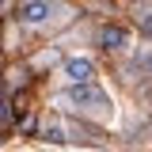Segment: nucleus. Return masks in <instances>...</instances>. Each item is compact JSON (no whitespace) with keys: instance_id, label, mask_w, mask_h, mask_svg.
<instances>
[{"instance_id":"nucleus-1","label":"nucleus","mask_w":152,"mask_h":152,"mask_svg":"<svg viewBox=\"0 0 152 152\" xmlns=\"http://www.w3.org/2000/svg\"><path fill=\"white\" fill-rule=\"evenodd\" d=\"M61 103H65V107H72V110H84V114H99V118H107V114H110V95L103 91V88H95V84L69 88V91L61 95Z\"/></svg>"},{"instance_id":"nucleus-2","label":"nucleus","mask_w":152,"mask_h":152,"mask_svg":"<svg viewBox=\"0 0 152 152\" xmlns=\"http://www.w3.org/2000/svg\"><path fill=\"white\" fill-rule=\"evenodd\" d=\"M50 15H53L50 0H23L19 4V23H27V27H42V23H50Z\"/></svg>"},{"instance_id":"nucleus-3","label":"nucleus","mask_w":152,"mask_h":152,"mask_svg":"<svg viewBox=\"0 0 152 152\" xmlns=\"http://www.w3.org/2000/svg\"><path fill=\"white\" fill-rule=\"evenodd\" d=\"M61 72H65V80H69L72 88H80V84H91V76H95V65L88 61V57H69Z\"/></svg>"},{"instance_id":"nucleus-4","label":"nucleus","mask_w":152,"mask_h":152,"mask_svg":"<svg viewBox=\"0 0 152 152\" xmlns=\"http://www.w3.org/2000/svg\"><path fill=\"white\" fill-rule=\"evenodd\" d=\"M99 42H103V50H126L129 46V31L118 27V23H110V27L99 31Z\"/></svg>"},{"instance_id":"nucleus-5","label":"nucleus","mask_w":152,"mask_h":152,"mask_svg":"<svg viewBox=\"0 0 152 152\" xmlns=\"http://www.w3.org/2000/svg\"><path fill=\"white\" fill-rule=\"evenodd\" d=\"M141 34H145V38H152V8L141 15Z\"/></svg>"},{"instance_id":"nucleus-6","label":"nucleus","mask_w":152,"mask_h":152,"mask_svg":"<svg viewBox=\"0 0 152 152\" xmlns=\"http://www.w3.org/2000/svg\"><path fill=\"white\" fill-rule=\"evenodd\" d=\"M0 8H4V0H0Z\"/></svg>"}]
</instances>
